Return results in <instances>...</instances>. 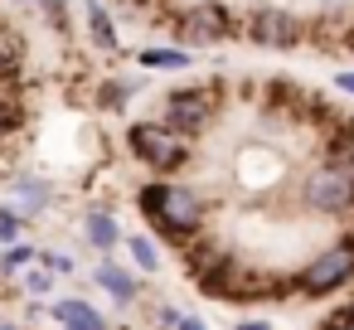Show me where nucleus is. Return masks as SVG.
<instances>
[{
    "label": "nucleus",
    "instance_id": "obj_1",
    "mask_svg": "<svg viewBox=\"0 0 354 330\" xmlns=\"http://www.w3.org/2000/svg\"><path fill=\"white\" fill-rule=\"evenodd\" d=\"M141 209H146V219H151L165 238H175V243H185L189 233L204 228V199H199L189 185H146V190H141Z\"/></svg>",
    "mask_w": 354,
    "mask_h": 330
},
{
    "label": "nucleus",
    "instance_id": "obj_2",
    "mask_svg": "<svg viewBox=\"0 0 354 330\" xmlns=\"http://www.w3.org/2000/svg\"><path fill=\"white\" fill-rule=\"evenodd\" d=\"M127 146H131V156H136L146 170H180V165L189 161L185 131H175V127H165V122H136V127L127 131Z\"/></svg>",
    "mask_w": 354,
    "mask_h": 330
},
{
    "label": "nucleus",
    "instance_id": "obj_3",
    "mask_svg": "<svg viewBox=\"0 0 354 330\" xmlns=\"http://www.w3.org/2000/svg\"><path fill=\"white\" fill-rule=\"evenodd\" d=\"M301 204L306 209H315V214H349L354 209V170L349 165H320V170H310L306 175V185H301Z\"/></svg>",
    "mask_w": 354,
    "mask_h": 330
},
{
    "label": "nucleus",
    "instance_id": "obj_4",
    "mask_svg": "<svg viewBox=\"0 0 354 330\" xmlns=\"http://www.w3.org/2000/svg\"><path fill=\"white\" fill-rule=\"evenodd\" d=\"M354 277V238H344L339 248H325L320 257H310V267L301 272V291L306 296H330Z\"/></svg>",
    "mask_w": 354,
    "mask_h": 330
},
{
    "label": "nucleus",
    "instance_id": "obj_5",
    "mask_svg": "<svg viewBox=\"0 0 354 330\" xmlns=\"http://www.w3.org/2000/svg\"><path fill=\"white\" fill-rule=\"evenodd\" d=\"M175 30L189 44H218V39H233L238 35V20L228 15V6H218V0H199V6H189L180 15Z\"/></svg>",
    "mask_w": 354,
    "mask_h": 330
},
{
    "label": "nucleus",
    "instance_id": "obj_6",
    "mask_svg": "<svg viewBox=\"0 0 354 330\" xmlns=\"http://www.w3.org/2000/svg\"><path fill=\"white\" fill-rule=\"evenodd\" d=\"M218 98V83H204V88H175L170 98H165V127H175V131H199L209 117H214V102Z\"/></svg>",
    "mask_w": 354,
    "mask_h": 330
},
{
    "label": "nucleus",
    "instance_id": "obj_7",
    "mask_svg": "<svg viewBox=\"0 0 354 330\" xmlns=\"http://www.w3.org/2000/svg\"><path fill=\"white\" fill-rule=\"evenodd\" d=\"M248 35H252L257 44H267V49H291V44L306 39V25H301L296 15H286V10H257Z\"/></svg>",
    "mask_w": 354,
    "mask_h": 330
},
{
    "label": "nucleus",
    "instance_id": "obj_8",
    "mask_svg": "<svg viewBox=\"0 0 354 330\" xmlns=\"http://www.w3.org/2000/svg\"><path fill=\"white\" fill-rule=\"evenodd\" d=\"M83 10H88V30H93V44H97V49H107V54H117V49H122V35H117L112 15H107V10L97 6V0H88Z\"/></svg>",
    "mask_w": 354,
    "mask_h": 330
},
{
    "label": "nucleus",
    "instance_id": "obj_9",
    "mask_svg": "<svg viewBox=\"0 0 354 330\" xmlns=\"http://www.w3.org/2000/svg\"><path fill=\"white\" fill-rule=\"evenodd\" d=\"M141 64H146L151 73H180V68H189L194 59H189L185 49H146V54H141Z\"/></svg>",
    "mask_w": 354,
    "mask_h": 330
},
{
    "label": "nucleus",
    "instance_id": "obj_10",
    "mask_svg": "<svg viewBox=\"0 0 354 330\" xmlns=\"http://www.w3.org/2000/svg\"><path fill=\"white\" fill-rule=\"evenodd\" d=\"M97 282H102L117 301H131V296H136V277H131V272H122V267H112V262H102V267H97Z\"/></svg>",
    "mask_w": 354,
    "mask_h": 330
},
{
    "label": "nucleus",
    "instance_id": "obj_11",
    "mask_svg": "<svg viewBox=\"0 0 354 330\" xmlns=\"http://www.w3.org/2000/svg\"><path fill=\"white\" fill-rule=\"evenodd\" d=\"M54 315H59L64 325H88V330H102V315H97L88 301H59V306H54Z\"/></svg>",
    "mask_w": 354,
    "mask_h": 330
},
{
    "label": "nucleus",
    "instance_id": "obj_12",
    "mask_svg": "<svg viewBox=\"0 0 354 330\" xmlns=\"http://www.w3.org/2000/svg\"><path fill=\"white\" fill-rule=\"evenodd\" d=\"M117 238H122L117 233V219H107V214H93L88 219V243L93 248H117Z\"/></svg>",
    "mask_w": 354,
    "mask_h": 330
},
{
    "label": "nucleus",
    "instance_id": "obj_13",
    "mask_svg": "<svg viewBox=\"0 0 354 330\" xmlns=\"http://www.w3.org/2000/svg\"><path fill=\"white\" fill-rule=\"evenodd\" d=\"M15 199L30 204V209H44L49 204V185L44 180H15Z\"/></svg>",
    "mask_w": 354,
    "mask_h": 330
},
{
    "label": "nucleus",
    "instance_id": "obj_14",
    "mask_svg": "<svg viewBox=\"0 0 354 330\" xmlns=\"http://www.w3.org/2000/svg\"><path fill=\"white\" fill-rule=\"evenodd\" d=\"M15 64H20V39L0 30V78H10V73H15Z\"/></svg>",
    "mask_w": 354,
    "mask_h": 330
},
{
    "label": "nucleus",
    "instance_id": "obj_15",
    "mask_svg": "<svg viewBox=\"0 0 354 330\" xmlns=\"http://www.w3.org/2000/svg\"><path fill=\"white\" fill-rule=\"evenodd\" d=\"M131 257H136L146 272H156V267H160V253H156V243H151L146 233H141V238H131Z\"/></svg>",
    "mask_w": 354,
    "mask_h": 330
},
{
    "label": "nucleus",
    "instance_id": "obj_16",
    "mask_svg": "<svg viewBox=\"0 0 354 330\" xmlns=\"http://www.w3.org/2000/svg\"><path fill=\"white\" fill-rule=\"evenodd\" d=\"M131 93H136V83H107L102 88V107H127Z\"/></svg>",
    "mask_w": 354,
    "mask_h": 330
},
{
    "label": "nucleus",
    "instance_id": "obj_17",
    "mask_svg": "<svg viewBox=\"0 0 354 330\" xmlns=\"http://www.w3.org/2000/svg\"><path fill=\"white\" fill-rule=\"evenodd\" d=\"M15 238H20V214L0 209V243H15Z\"/></svg>",
    "mask_w": 354,
    "mask_h": 330
},
{
    "label": "nucleus",
    "instance_id": "obj_18",
    "mask_svg": "<svg viewBox=\"0 0 354 330\" xmlns=\"http://www.w3.org/2000/svg\"><path fill=\"white\" fill-rule=\"evenodd\" d=\"M30 257H35V253H30V248H25V243H15V248H10V253H6V257H0V267H6V272H20V267H25V262H30Z\"/></svg>",
    "mask_w": 354,
    "mask_h": 330
},
{
    "label": "nucleus",
    "instance_id": "obj_19",
    "mask_svg": "<svg viewBox=\"0 0 354 330\" xmlns=\"http://www.w3.org/2000/svg\"><path fill=\"white\" fill-rule=\"evenodd\" d=\"M25 282H30V291H39V296H44V291H49V286H54V277H49V267H44V272H39V267H35V272H30V277H25Z\"/></svg>",
    "mask_w": 354,
    "mask_h": 330
},
{
    "label": "nucleus",
    "instance_id": "obj_20",
    "mask_svg": "<svg viewBox=\"0 0 354 330\" xmlns=\"http://www.w3.org/2000/svg\"><path fill=\"white\" fill-rule=\"evenodd\" d=\"M325 330H354V306H349V311H335V315L325 320Z\"/></svg>",
    "mask_w": 354,
    "mask_h": 330
},
{
    "label": "nucleus",
    "instance_id": "obj_21",
    "mask_svg": "<svg viewBox=\"0 0 354 330\" xmlns=\"http://www.w3.org/2000/svg\"><path fill=\"white\" fill-rule=\"evenodd\" d=\"M44 267H49V272H68V267H73V262H68V257H64V253H44Z\"/></svg>",
    "mask_w": 354,
    "mask_h": 330
},
{
    "label": "nucleus",
    "instance_id": "obj_22",
    "mask_svg": "<svg viewBox=\"0 0 354 330\" xmlns=\"http://www.w3.org/2000/svg\"><path fill=\"white\" fill-rule=\"evenodd\" d=\"M15 122H20V117L10 112V102H6V98H0V131H6V127H15Z\"/></svg>",
    "mask_w": 354,
    "mask_h": 330
},
{
    "label": "nucleus",
    "instance_id": "obj_23",
    "mask_svg": "<svg viewBox=\"0 0 354 330\" xmlns=\"http://www.w3.org/2000/svg\"><path fill=\"white\" fill-rule=\"evenodd\" d=\"M335 88H339V93H349V98H354V73H339V78H335Z\"/></svg>",
    "mask_w": 354,
    "mask_h": 330
},
{
    "label": "nucleus",
    "instance_id": "obj_24",
    "mask_svg": "<svg viewBox=\"0 0 354 330\" xmlns=\"http://www.w3.org/2000/svg\"><path fill=\"white\" fill-rule=\"evenodd\" d=\"M175 330H204V320H194V315H189V320H175Z\"/></svg>",
    "mask_w": 354,
    "mask_h": 330
},
{
    "label": "nucleus",
    "instance_id": "obj_25",
    "mask_svg": "<svg viewBox=\"0 0 354 330\" xmlns=\"http://www.w3.org/2000/svg\"><path fill=\"white\" fill-rule=\"evenodd\" d=\"M238 330H267V325H262V320H248V325H238Z\"/></svg>",
    "mask_w": 354,
    "mask_h": 330
},
{
    "label": "nucleus",
    "instance_id": "obj_26",
    "mask_svg": "<svg viewBox=\"0 0 354 330\" xmlns=\"http://www.w3.org/2000/svg\"><path fill=\"white\" fill-rule=\"evenodd\" d=\"M68 330H88V325H68Z\"/></svg>",
    "mask_w": 354,
    "mask_h": 330
},
{
    "label": "nucleus",
    "instance_id": "obj_27",
    "mask_svg": "<svg viewBox=\"0 0 354 330\" xmlns=\"http://www.w3.org/2000/svg\"><path fill=\"white\" fill-rule=\"evenodd\" d=\"M0 330H15V325H0Z\"/></svg>",
    "mask_w": 354,
    "mask_h": 330
}]
</instances>
